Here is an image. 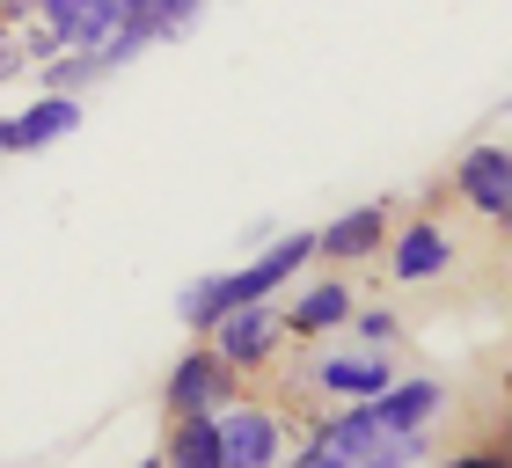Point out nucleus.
<instances>
[{"label":"nucleus","instance_id":"f257e3e1","mask_svg":"<svg viewBox=\"0 0 512 468\" xmlns=\"http://www.w3.org/2000/svg\"><path fill=\"white\" fill-rule=\"evenodd\" d=\"M293 447L308 468H403L432 454V432H381L366 403H322L300 417Z\"/></svg>","mask_w":512,"mask_h":468},{"label":"nucleus","instance_id":"f03ea898","mask_svg":"<svg viewBox=\"0 0 512 468\" xmlns=\"http://www.w3.org/2000/svg\"><path fill=\"white\" fill-rule=\"evenodd\" d=\"M315 264V234H278V242H264L249 256V264H235V271H213V278H191L183 286V330L191 337H205L213 322L227 315V308H242V300H271V293H286L300 271Z\"/></svg>","mask_w":512,"mask_h":468},{"label":"nucleus","instance_id":"7ed1b4c3","mask_svg":"<svg viewBox=\"0 0 512 468\" xmlns=\"http://www.w3.org/2000/svg\"><path fill=\"white\" fill-rule=\"evenodd\" d=\"M205 344H213L220 359L249 381V373H271L278 366V351H286V315H278L271 300H242V308H227L213 330H205Z\"/></svg>","mask_w":512,"mask_h":468},{"label":"nucleus","instance_id":"20e7f679","mask_svg":"<svg viewBox=\"0 0 512 468\" xmlns=\"http://www.w3.org/2000/svg\"><path fill=\"white\" fill-rule=\"evenodd\" d=\"M235 395H249V381H242V373L198 337V344L169 366V381H161V410H169V417H191V410H220V403H235Z\"/></svg>","mask_w":512,"mask_h":468},{"label":"nucleus","instance_id":"39448f33","mask_svg":"<svg viewBox=\"0 0 512 468\" xmlns=\"http://www.w3.org/2000/svg\"><path fill=\"white\" fill-rule=\"evenodd\" d=\"M213 425H220V468H271L278 454H286V439H293L286 417H278L271 403H249V395L220 403Z\"/></svg>","mask_w":512,"mask_h":468},{"label":"nucleus","instance_id":"423d86ee","mask_svg":"<svg viewBox=\"0 0 512 468\" xmlns=\"http://www.w3.org/2000/svg\"><path fill=\"white\" fill-rule=\"evenodd\" d=\"M308 381L322 403H359V395H374L395 381V359L388 344H352V351H308Z\"/></svg>","mask_w":512,"mask_h":468},{"label":"nucleus","instance_id":"0eeeda50","mask_svg":"<svg viewBox=\"0 0 512 468\" xmlns=\"http://www.w3.org/2000/svg\"><path fill=\"white\" fill-rule=\"evenodd\" d=\"M447 198H461L469 213H483L491 227H505V213H512V161H505L498 139H476V147L454 161Z\"/></svg>","mask_w":512,"mask_h":468},{"label":"nucleus","instance_id":"6e6552de","mask_svg":"<svg viewBox=\"0 0 512 468\" xmlns=\"http://www.w3.org/2000/svg\"><path fill=\"white\" fill-rule=\"evenodd\" d=\"M381 256H388V271L403 278V286H425V278H447L454 271V234L439 227L432 213H410L403 227H388Z\"/></svg>","mask_w":512,"mask_h":468},{"label":"nucleus","instance_id":"1a4fd4ad","mask_svg":"<svg viewBox=\"0 0 512 468\" xmlns=\"http://www.w3.org/2000/svg\"><path fill=\"white\" fill-rule=\"evenodd\" d=\"M388 227H395L388 198H366V205L337 213L330 227L315 234V256H330L337 271H352V264H374V256H381V242H388Z\"/></svg>","mask_w":512,"mask_h":468},{"label":"nucleus","instance_id":"9d476101","mask_svg":"<svg viewBox=\"0 0 512 468\" xmlns=\"http://www.w3.org/2000/svg\"><path fill=\"white\" fill-rule=\"evenodd\" d=\"M359 403L374 410V425H381V432H432V417L447 410V388H439L432 373H395L388 388L359 395Z\"/></svg>","mask_w":512,"mask_h":468},{"label":"nucleus","instance_id":"9b49d317","mask_svg":"<svg viewBox=\"0 0 512 468\" xmlns=\"http://www.w3.org/2000/svg\"><path fill=\"white\" fill-rule=\"evenodd\" d=\"M352 286L344 278H315V286H300L293 293V308H286V337L293 344H322V337H337L344 322H352Z\"/></svg>","mask_w":512,"mask_h":468},{"label":"nucleus","instance_id":"f8f14e48","mask_svg":"<svg viewBox=\"0 0 512 468\" xmlns=\"http://www.w3.org/2000/svg\"><path fill=\"white\" fill-rule=\"evenodd\" d=\"M81 132V96H59V88H44L30 110H15V154H37L52 147V139H74Z\"/></svg>","mask_w":512,"mask_h":468},{"label":"nucleus","instance_id":"ddd939ff","mask_svg":"<svg viewBox=\"0 0 512 468\" xmlns=\"http://www.w3.org/2000/svg\"><path fill=\"white\" fill-rule=\"evenodd\" d=\"M161 461H169V468H220V425H213V410L169 417V439H161Z\"/></svg>","mask_w":512,"mask_h":468},{"label":"nucleus","instance_id":"4468645a","mask_svg":"<svg viewBox=\"0 0 512 468\" xmlns=\"http://www.w3.org/2000/svg\"><path fill=\"white\" fill-rule=\"evenodd\" d=\"M110 81V59L103 44H59L52 59H44V88H59V96H81V88Z\"/></svg>","mask_w":512,"mask_h":468},{"label":"nucleus","instance_id":"2eb2a0df","mask_svg":"<svg viewBox=\"0 0 512 468\" xmlns=\"http://www.w3.org/2000/svg\"><path fill=\"white\" fill-rule=\"evenodd\" d=\"M359 344H395L403 337V322H395V308H352V322H344Z\"/></svg>","mask_w":512,"mask_h":468},{"label":"nucleus","instance_id":"dca6fc26","mask_svg":"<svg viewBox=\"0 0 512 468\" xmlns=\"http://www.w3.org/2000/svg\"><path fill=\"white\" fill-rule=\"evenodd\" d=\"M15 74H30V52H22V37H15V30H0V88H8Z\"/></svg>","mask_w":512,"mask_h":468},{"label":"nucleus","instance_id":"f3484780","mask_svg":"<svg viewBox=\"0 0 512 468\" xmlns=\"http://www.w3.org/2000/svg\"><path fill=\"white\" fill-rule=\"evenodd\" d=\"M37 0H0V30H15V22H30Z\"/></svg>","mask_w":512,"mask_h":468},{"label":"nucleus","instance_id":"a211bd4d","mask_svg":"<svg viewBox=\"0 0 512 468\" xmlns=\"http://www.w3.org/2000/svg\"><path fill=\"white\" fill-rule=\"evenodd\" d=\"M0 154H15V117L0 110Z\"/></svg>","mask_w":512,"mask_h":468}]
</instances>
